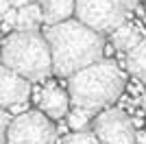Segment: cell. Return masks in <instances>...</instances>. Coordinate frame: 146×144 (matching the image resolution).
<instances>
[{
  "instance_id": "1",
  "label": "cell",
  "mask_w": 146,
  "mask_h": 144,
  "mask_svg": "<svg viewBox=\"0 0 146 144\" xmlns=\"http://www.w3.org/2000/svg\"><path fill=\"white\" fill-rule=\"evenodd\" d=\"M44 37L50 46L52 72L57 77H70L98 61L105 53V37L81 20L68 18L63 22L48 24L44 29Z\"/></svg>"
},
{
  "instance_id": "2",
  "label": "cell",
  "mask_w": 146,
  "mask_h": 144,
  "mask_svg": "<svg viewBox=\"0 0 146 144\" xmlns=\"http://www.w3.org/2000/svg\"><path fill=\"white\" fill-rule=\"evenodd\" d=\"M124 74L111 59H100L81 68L79 72L70 74L68 94L70 103L76 107H85L92 111H98L103 107H109L120 98L124 92Z\"/></svg>"
},
{
  "instance_id": "3",
  "label": "cell",
  "mask_w": 146,
  "mask_h": 144,
  "mask_svg": "<svg viewBox=\"0 0 146 144\" xmlns=\"http://www.w3.org/2000/svg\"><path fill=\"white\" fill-rule=\"evenodd\" d=\"M0 59L5 66L26 77L29 81H44L52 74L50 46L39 31H13L5 37L0 48Z\"/></svg>"
},
{
  "instance_id": "4",
  "label": "cell",
  "mask_w": 146,
  "mask_h": 144,
  "mask_svg": "<svg viewBox=\"0 0 146 144\" xmlns=\"http://www.w3.org/2000/svg\"><path fill=\"white\" fill-rule=\"evenodd\" d=\"M135 0H74V15L100 35H111L133 11Z\"/></svg>"
},
{
  "instance_id": "5",
  "label": "cell",
  "mask_w": 146,
  "mask_h": 144,
  "mask_svg": "<svg viewBox=\"0 0 146 144\" xmlns=\"http://www.w3.org/2000/svg\"><path fill=\"white\" fill-rule=\"evenodd\" d=\"M57 129L52 118L42 111H24L15 116L7 129V144H55Z\"/></svg>"
},
{
  "instance_id": "6",
  "label": "cell",
  "mask_w": 146,
  "mask_h": 144,
  "mask_svg": "<svg viewBox=\"0 0 146 144\" xmlns=\"http://www.w3.org/2000/svg\"><path fill=\"white\" fill-rule=\"evenodd\" d=\"M92 131L100 144H135V122L122 109H105L96 116Z\"/></svg>"
},
{
  "instance_id": "7",
  "label": "cell",
  "mask_w": 146,
  "mask_h": 144,
  "mask_svg": "<svg viewBox=\"0 0 146 144\" xmlns=\"http://www.w3.org/2000/svg\"><path fill=\"white\" fill-rule=\"evenodd\" d=\"M31 81L0 61V107H15L29 101Z\"/></svg>"
},
{
  "instance_id": "8",
  "label": "cell",
  "mask_w": 146,
  "mask_h": 144,
  "mask_svg": "<svg viewBox=\"0 0 146 144\" xmlns=\"http://www.w3.org/2000/svg\"><path fill=\"white\" fill-rule=\"evenodd\" d=\"M37 101H39L42 111L52 120H61L70 111V94H66L63 90H59L52 83L46 85V90H42V94H39Z\"/></svg>"
},
{
  "instance_id": "9",
  "label": "cell",
  "mask_w": 146,
  "mask_h": 144,
  "mask_svg": "<svg viewBox=\"0 0 146 144\" xmlns=\"http://www.w3.org/2000/svg\"><path fill=\"white\" fill-rule=\"evenodd\" d=\"M46 24H57L74 15V0H37Z\"/></svg>"
},
{
  "instance_id": "10",
  "label": "cell",
  "mask_w": 146,
  "mask_h": 144,
  "mask_svg": "<svg viewBox=\"0 0 146 144\" xmlns=\"http://www.w3.org/2000/svg\"><path fill=\"white\" fill-rule=\"evenodd\" d=\"M142 39V33H140V26L137 24H131V22H122L116 31H111V42L118 50H124L129 53L135 44Z\"/></svg>"
},
{
  "instance_id": "11",
  "label": "cell",
  "mask_w": 146,
  "mask_h": 144,
  "mask_svg": "<svg viewBox=\"0 0 146 144\" xmlns=\"http://www.w3.org/2000/svg\"><path fill=\"white\" fill-rule=\"evenodd\" d=\"M127 68L137 81L146 83V37H142L127 55Z\"/></svg>"
},
{
  "instance_id": "12",
  "label": "cell",
  "mask_w": 146,
  "mask_h": 144,
  "mask_svg": "<svg viewBox=\"0 0 146 144\" xmlns=\"http://www.w3.org/2000/svg\"><path fill=\"white\" fill-rule=\"evenodd\" d=\"M44 22V13L39 2H29V5L18 9V20H15V29L20 31H37V26Z\"/></svg>"
},
{
  "instance_id": "13",
  "label": "cell",
  "mask_w": 146,
  "mask_h": 144,
  "mask_svg": "<svg viewBox=\"0 0 146 144\" xmlns=\"http://www.w3.org/2000/svg\"><path fill=\"white\" fill-rule=\"evenodd\" d=\"M90 120H92V109L76 107V105H74V107L68 111V125L72 127L74 131H79V129H87Z\"/></svg>"
},
{
  "instance_id": "14",
  "label": "cell",
  "mask_w": 146,
  "mask_h": 144,
  "mask_svg": "<svg viewBox=\"0 0 146 144\" xmlns=\"http://www.w3.org/2000/svg\"><path fill=\"white\" fill-rule=\"evenodd\" d=\"M63 144H100L96 138V133L94 131H87V129H79L76 133H70Z\"/></svg>"
},
{
  "instance_id": "15",
  "label": "cell",
  "mask_w": 146,
  "mask_h": 144,
  "mask_svg": "<svg viewBox=\"0 0 146 144\" xmlns=\"http://www.w3.org/2000/svg\"><path fill=\"white\" fill-rule=\"evenodd\" d=\"M15 20H18V9L15 7H9L2 15V31H11L15 29Z\"/></svg>"
},
{
  "instance_id": "16",
  "label": "cell",
  "mask_w": 146,
  "mask_h": 144,
  "mask_svg": "<svg viewBox=\"0 0 146 144\" xmlns=\"http://www.w3.org/2000/svg\"><path fill=\"white\" fill-rule=\"evenodd\" d=\"M9 122H11V116L0 107V144H7V129H9Z\"/></svg>"
},
{
  "instance_id": "17",
  "label": "cell",
  "mask_w": 146,
  "mask_h": 144,
  "mask_svg": "<svg viewBox=\"0 0 146 144\" xmlns=\"http://www.w3.org/2000/svg\"><path fill=\"white\" fill-rule=\"evenodd\" d=\"M135 144H146V131H135Z\"/></svg>"
},
{
  "instance_id": "18",
  "label": "cell",
  "mask_w": 146,
  "mask_h": 144,
  "mask_svg": "<svg viewBox=\"0 0 146 144\" xmlns=\"http://www.w3.org/2000/svg\"><path fill=\"white\" fill-rule=\"evenodd\" d=\"M9 7H11V2H9V0H0V18L5 15V11L9 9Z\"/></svg>"
},
{
  "instance_id": "19",
  "label": "cell",
  "mask_w": 146,
  "mask_h": 144,
  "mask_svg": "<svg viewBox=\"0 0 146 144\" xmlns=\"http://www.w3.org/2000/svg\"><path fill=\"white\" fill-rule=\"evenodd\" d=\"M11 2V7H15V9H20V7H24V5H29L31 0H9Z\"/></svg>"
},
{
  "instance_id": "20",
  "label": "cell",
  "mask_w": 146,
  "mask_h": 144,
  "mask_svg": "<svg viewBox=\"0 0 146 144\" xmlns=\"http://www.w3.org/2000/svg\"><path fill=\"white\" fill-rule=\"evenodd\" d=\"M142 105H144V111H146V92H144V96H142Z\"/></svg>"
}]
</instances>
